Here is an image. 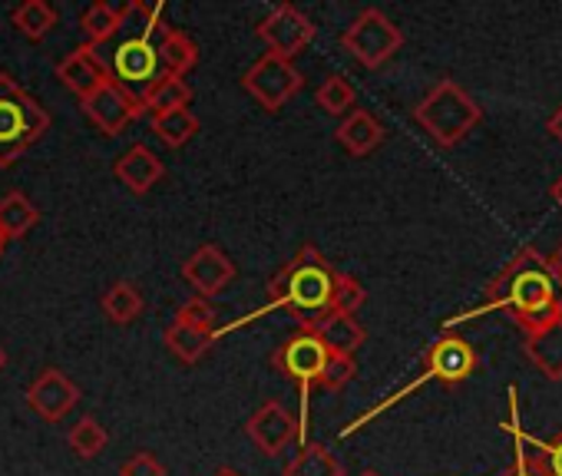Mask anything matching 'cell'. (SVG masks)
Listing matches in <instances>:
<instances>
[{"label": "cell", "mask_w": 562, "mask_h": 476, "mask_svg": "<svg viewBox=\"0 0 562 476\" xmlns=\"http://www.w3.org/2000/svg\"><path fill=\"white\" fill-rule=\"evenodd\" d=\"M182 279L195 288L199 298H215L218 292H225L235 279V262L218 249V246H202L195 249L186 262H182Z\"/></svg>", "instance_id": "obj_14"}, {"label": "cell", "mask_w": 562, "mask_h": 476, "mask_svg": "<svg viewBox=\"0 0 562 476\" xmlns=\"http://www.w3.org/2000/svg\"><path fill=\"white\" fill-rule=\"evenodd\" d=\"M4 364H8V351H4V344H0V371H4Z\"/></svg>", "instance_id": "obj_41"}, {"label": "cell", "mask_w": 562, "mask_h": 476, "mask_svg": "<svg viewBox=\"0 0 562 476\" xmlns=\"http://www.w3.org/2000/svg\"><path fill=\"white\" fill-rule=\"evenodd\" d=\"M255 34L265 41L268 54L281 57V60H292L315 41V24L295 8V4H278L258 27Z\"/></svg>", "instance_id": "obj_10"}, {"label": "cell", "mask_w": 562, "mask_h": 476, "mask_svg": "<svg viewBox=\"0 0 562 476\" xmlns=\"http://www.w3.org/2000/svg\"><path fill=\"white\" fill-rule=\"evenodd\" d=\"M67 443H70V450H74L80 460H93V456H100V453L106 450L110 433H106V427H103L93 413H83V417L70 427Z\"/></svg>", "instance_id": "obj_28"}, {"label": "cell", "mask_w": 562, "mask_h": 476, "mask_svg": "<svg viewBox=\"0 0 562 476\" xmlns=\"http://www.w3.org/2000/svg\"><path fill=\"white\" fill-rule=\"evenodd\" d=\"M305 77L292 60H281L274 54H261L245 73H241V90L268 113H278L295 93H302Z\"/></svg>", "instance_id": "obj_8"}, {"label": "cell", "mask_w": 562, "mask_h": 476, "mask_svg": "<svg viewBox=\"0 0 562 476\" xmlns=\"http://www.w3.org/2000/svg\"><path fill=\"white\" fill-rule=\"evenodd\" d=\"M335 139H338V146H341L348 156L364 159V156H371V152L384 143V126H381V120H378L374 113H368V110H351V113L341 120V126L335 129Z\"/></svg>", "instance_id": "obj_17"}, {"label": "cell", "mask_w": 562, "mask_h": 476, "mask_svg": "<svg viewBox=\"0 0 562 476\" xmlns=\"http://www.w3.org/2000/svg\"><path fill=\"white\" fill-rule=\"evenodd\" d=\"M355 100H358V93H355V87L348 83V77H341V73L328 77V80L315 90V103H318L325 113H331V116H348V113L355 110Z\"/></svg>", "instance_id": "obj_31"}, {"label": "cell", "mask_w": 562, "mask_h": 476, "mask_svg": "<svg viewBox=\"0 0 562 476\" xmlns=\"http://www.w3.org/2000/svg\"><path fill=\"white\" fill-rule=\"evenodd\" d=\"M341 47L368 70H378L384 67L401 47H404V31L378 8H368L361 11L348 31L341 34Z\"/></svg>", "instance_id": "obj_7"}, {"label": "cell", "mask_w": 562, "mask_h": 476, "mask_svg": "<svg viewBox=\"0 0 562 476\" xmlns=\"http://www.w3.org/2000/svg\"><path fill=\"white\" fill-rule=\"evenodd\" d=\"M516 446L542 469V476H562V430H559L552 440H546V443H539V440L519 433V437H516Z\"/></svg>", "instance_id": "obj_30"}, {"label": "cell", "mask_w": 562, "mask_h": 476, "mask_svg": "<svg viewBox=\"0 0 562 476\" xmlns=\"http://www.w3.org/2000/svg\"><path fill=\"white\" fill-rule=\"evenodd\" d=\"M522 351L546 381H562V321H555L536 335H526Z\"/></svg>", "instance_id": "obj_19"}, {"label": "cell", "mask_w": 562, "mask_h": 476, "mask_svg": "<svg viewBox=\"0 0 562 476\" xmlns=\"http://www.w3.org/2000/svg\"><path fill=\"white\" fill-rule=\"evenodd\" d=\"M27 404L37 417L47 423H60L77 404H80V387L57 367H44L37 381L27 387Z\"/></svg>", "instance_id": "obj_13"}, {"label": "cell", "mask_w": 562, "mask_h": 476, "mask_svg": "<svg viewBox=\"0 0 562 476\" xmlns=\"http://www.w3.org/2000/svg\"><path fill=\"white\" fill-rule=\"evenodd\" d=\"M37 222H41V208L24 192L14 189L0 199V235H4V242H11V238H24Z\"/></svg>", "instance_id": "obj_22"}, {"label": "cell", "mask_w": 562, "mask_h": 476, "mask_svg": "<svg viewBox=\"0 0 562 476\" xmlns=\"http://www.w3.org/2000/svg\"><path fill=\"white\" fill-rule=\"evenodd\" d=\"M123 27V8H113V4H90L83 14H80V31L87 37L90 47L100 50V44H110L116 37V31Z\"/></svg>", "instance_id": "obj_27"}, {"label": "cell", "mask_w": 562, "mask_h": 476, "mask_svg": "<svg viewBox=\"0 0 562 476\" xmlns=\"http://www.w3.org/2000/svg\"><path fill=\"white\" fill-rule=\"evenodd\" d=\"M199 67V44L186 31H166L159 41V70L172 77H189Z\"/></svg>", "instance_id": "obj_20"}, {"label": "cell", "mask_w": 562, "mask_h": 476, "mask_svg": "<svg viewBox=\"0 0 562 476\" xmlns=\"http://www.w3.org/2000/svg\"><path fill=\"white\" fill-rule=\"evenodd\" d=\"M162 14H166V4H143V0L123 4V27L116 31V37L123 34V41L116 44L106 67H110V77L133 93H136V87L146 90L159 77L156 37L162 41V34H166Z\"/></svg>", "instance_id": "obj_3"}, {"label": "cell", "mask_w": 562, "mask_h": 476, "mask_svg": "<svg viewBox=\"0 0 562 476\" xmlns=\"http://www.w3.org/2000/svg\"><path fill=\"white\" fill-rule=\"evenodd\" d=\"M172 321L176 325H186V328H195V331H215V308L205 298L195 295L186 305H179V311H176Z\"/></svg>", "instance_id": "obj_33"}, {"label": "cell", "mask_w": 562, "mask_h": 476, "mask_svg": "<svg viewBox=\"0 0 562 476\" xmlns=\"http://www.w3.org/2000/svg\"><path fill=\"white\" fill-rule=\"evenodd\" d=\"M11 24H14L31 44H41V41L60 24V14H57L54 4H47V0H24V4L14 8Z\"/></svg>", "instance_id": "obj_24"}, {"label": "cell", "mask_w": 562, "mask_h": 476, "mask_svg": "<svg viewBox=\"0 0 562 476\" xmlns=\"http://www.w3.org/2000/svg\"><path fill=\"white\" fill-rule=\"evenodd\" d=\"M338 279H341V272L315 246H305L268 282V288H265L268 305L265 308L289 311L292 318H299L302 331H315L328 315H335ZM251 315H258V311H251Z\"/></svg>", "instance_id": "obj_2"}, {"label": "cell", "mask_w": 562, "mask_h": 476, "mask_svg": "<svg viewBox=\"0 0 562 476\" xmlns=\"http://www.w3.org/2000/svg\"><path fill=\"white\" fill-rule=\"evenodd\" d=\"M162 344L182 361V364H199L209 348L215 344V331H195V328H186V325H169L162 331Z\"/></svg>", "instance_id": "obj_25"}, {"label": "cell", "mask_w": 562, "mask_h": 476, "mask_svg": "<svg viewBox=\"0 0 562 476\" xmlns=\"http://www.w3.org/2000/svg\"><path fill=\"white\" fill-rule=\"evenodd\" d=\"M486 311H509L513 321L522 328V335H536L562 321V298L546 272V259L536 249H519L513 262L503 269V275L493 279V285L486 288V302L460 318H450L447 328Z\"/></svg>", "instance_id": "obj_1"}, {"label": "cell", "mask_w": 562, "mask_h": 476, "mask_svg": "<svg viewBox=\"0 0 562 476\" xmlns=\"http://www.w3.org/2000/svg\"><path fill=\"white\" fill-rule=\"evenodd\" d=\"M315 335L322 338V344L331 351V354H351L355 358V351L364 344V328L358 325V318L355 315H328L318 328H315Z\"/></svg>", "instance_id": "obj_21"}, {"label": "cell", "mask_w": 562, "mask_h": 476, "mask_svg": "<svg viewBox=\"0 0 562 476\" xmlns=\"http://www.w3.org/2000/svg\"><path fill=\"white\" fill-rule=\"evenodd\" d=\"M552 202H555V205L562 208V175H559V179L552 182Z\"/></svg>", "instance_id": "obj_39"}, {"label": "cell", "mask_w": 562, "mask_h": 476, "mask_svg": "<svg viewBox=\"0 0 562 476\" xmlns=\"http://www.w3.org/2000/svg\"><path fill=\"white\" fill-rule=\"evenodd\" d=\"M546 129H549V133H552V136H555V139L562 143V106H559V110H555V113L549 116V123H546Z\"/></svg>", "instance_id": "obj_38"}, {"label": "cell", "mask_w": 562, "mask_h": 476, "mask_svg": "<svg viewBox=\"0 0 562 476\" xmlns=\"http://www.w3.org/2000/svg\"><path fill=\"white\" fill-rule=\"evenodd\" d=\"M153 133L162 139V146L182 149V146L199 133V116H195L192 110H176V113L153 116Z\"/></svg>", "instance_id": "obj_29"}, {"label": "cell", "mask_w": 562, "mask_h": 476, "mask_svg": "<svg viewBox=\"0 0 562 476\" xmlns=\"http://www.w3.org/2000/svg\"><path fill=\"white\" fill-rule=\"evenodd\" d=\"M328 348L315 331H299L289 341H281L271 354V364L281 377H289L302 390V413H299V446L308 443V407H312V387L322 381Z\"/></svg>", "instance_id": "obj_6"}, {"label": "cell", "mask_w": 562, "mask_h": 476, "mask_svg": "<svg viewBox=\"0 0 562 476\" xmlns=\"http://www.w3.org/2000/svg\"><path fill=\"white\" fill-rule=\"evenodd\" d=\"M546 272H549V279H552V285H555V292L562 298V242L546 256Z\"/></svg>", "instance_id": "obj_36"}, {"label": "cell", "mask_w": 562, "mask_h": 476, "mask_svg": "<svg viewBox=\"0 0 562 476\" xmlns=\"http://www.w3.org/2000/svg\"><path fill=\"white\" fill-rule=\"evenodd\" d=\"M361 476H381V473H374V469H364Z\"/></svg>", "instance_id": "obj_43"}, {"label": "cell", "mask_w": 562, "mask_h": 476, "mask_svg": "<svg viewBox=\"0 0 562 476\" xmlns=\"http://www.w3.org/2000/svg\"><path fill=\"white\" fill-rule=\"evenodd\" d=\"M212 476H241V473H238L235 466H218V469H215Z\"/></svg>", "instance_id": "obj_40"}, {"label": "cell", "mask_w": 562, "mask_h": 476, "mask_svg": "<svg viewBox=\"0 0 562 476\" xmlns=\"http://www.w3.org/2000/svg\"><path fill=\"white\" fill-rule=\"evenodd\" d=\"M4 246H8V242H4V235H0V256H4Z\"/></svg>", "instance_id": "obj_42"}, {"label": "cell", "mask_w": 562, "mask_h": 476, "mask_svg": "<svg viewBox=\"0 0 562 476\" xmlns=\"http://www.w3.org/2000/svg\"><path fill=\"white\" fill-rule=\"evenodd\" d=\"M476 367H480L476 351L463 338L443 335V338H437L427 348V354H424V374L420 377H424V384L427 381H440V384L453 387V384L467 381Z\"/></svg>", "instance_id": "obj_12"}, {"label": "cell", "mask_w": 562, "mask_h": 476, "mask_svg": "<svg viewBox=\"0 0 562 476\" xmlns=\"http://www.w3.org/2000/svg\"><path fill=\"white\" fill-rule=\"evenodd\" d=\"M503 476H542V469L516 446V463H513V469L509 473H503Z\"/></svg>", "instance_id": "obj_37"}, {"label": "cell", "mask_w": 562, "mask_h": 476, "mask_svg": "<svg viewBox=\"0 0 562 476\" xmlns=\"http://www.w3.org/2000/svg\"><path fill=\"white\" fill-rule=\"evenodd\" d=\"M355 374H358V361H355L351 354H328L318 384H322L325 390H341V387H348V384L355 381Z\"/></svg>", "instance_id": "obj_32"}, {"label": "cell", "mask_w": 562, "mask_h": 476, "mask_svg": "<svg viewBox=\"0 0 562 476\" xmlns=\"http://www.w3.org/2000/svg\"><path fill=\"white\" fill-rule=\"evenodd\" d=\"M245 433L265 456H281L292 443H299V417L281 400H265L248 417Z\"/></svg>", "instance_id": "obj_11"}, {"label": "cell", "mask_w": 562, "mask_h": 476, "mask_svg": "<svg viewBox=\"0 0 562 476\" xmlns=\"http://www.w3.org/2000/svg\"><path fill=\"white\" fill-rule=\"evenodd\" d=\"M57 80H60L70 93H77V97L83 100V97H90L93 90H100V87H103L106 80H113V77H110L106 57H103L97 47L83 44V47L70 50V54L57 64Z\"/></svg>", "instance_id": "obj_15"}, {"label": "cell", "mask_w": 562, "mask_h": 476, "mask_svg": "<svg viewBox=\"0 0 562 476\" xmlns=\"http://www.w3.org/2000/svg\"><path fill=\"white\" fill-rule=\"evenodd\" d=\"M139 103H143V113H149V116L189 110V103H192V87H189L182 77H172V73H162V70H159V77L139 93Z\"/></svg>", "instance_id": "obj_18"}, {"label": "cell", "mask_w": 562, "mask_h": 476, "mask_svg": "<svg viewBox=\"0 0 562 476\" xmlns=\"http://www.w3.org/2000/svg\"><path fill=\"white\" fill-rule=\"evenodd\" d=\"M113 175L133 192V195H146L156 182L166 179V162L143 143L130 146L116 162H113Z\"/></svg>", "instance_id": "obj_16"}, {"label": "cell", "mask_w": 562, "mask_h": 476, "mask_svg": "<svg viewBox=\"0 0 562 476\" xmlns=\"http://www.w3.org/2000/svg\"><path fill=\"white\" fill-rule=\"evenodd\" d=\"M483 120L480 103L450 77L437 80L427 97L414 106V123L440 146V149H453L457 143H463L473 126Z\"/></svg>", "instance_id": "obj_4"}, {"label": "cell", "mask_w": 562, "mask_h": 476, "mask_svg": "<svg viewBox=\"0 0 562 476\" xmlns=\"http://www.w3.org/2000/svg\"><path fill=\"white\" fill-rule=\"evenodd\" d=\"M120 476H166V466L156 453L149 450H139L133 456H126L120 463Z\"/></svg>", "instance_id": "obj_35"}, {"label": "cell", "mask_w": 562, "mask_h": 476, "mask_svg": "<svg viewBox=\"0 0 562 476\" xmlns=\"http://www.w3.org/2000/svg\"><path fill=\"white\" fill-rule=\"evenodd\" d=\"M285 476H345L341 460L325 443H302L295 460L285 466Z\"/></svg>", "instance_id": "obj_26"}, {"label": "cell", "mask_w": 562, "mask_h": 476, "mask_svg": "<svg viewBox=\"0 0 562 476\" xmlns=\"http://www.w3.org/2000/svg\"><path fill=\"white\" fill-rule=\"evenodd\" d=\"M100 308H103V318H106L110 325H133V321L143 315L146 302H143V292H139L133 282L123 279V282H113V285L103 292Z\"/></svg>", "instance_id": "obj_23"}, {"label": "cell", "mask_w": 562, "mask_h": 476, "mask_svg": "<svg viewBox=\"0 0 562 476\" xmlns=\"http://www.w3.org/2000/svg\"><path fill=\"white\" fill-rule=\"evenodd\" d=\"M47 129L50 113L11 73H0V169H11Z\"/></svg>", "instance_id": "obj_5"}, {"label": "cell", "mask_w": 562, "mask_h": 476, "mask_svg": "<svg viewBox=\"0 0 562 476\" xmlns=\"http://www.w3.org/2000/svg\"><path fill=\"white\" fill-rule=\"evenodd\" d=\"M364 302H368L364 285H361L358 279H351V275L341 272L338 288H335V311H338V315H355Z\"/></svg>", "instance_id": "obj_34"}, {"label": "cell", "mask_w": 562, "mask_h": 476, "mask_svg": "<svg viewBox=\"0 0 562 476\" xmlns=\"http://www.w3.org/2000/svg\"><path fill=\"white\" fill-rule=\"evenodd\" d=\"M83 116L103 133V136H120L130 123H136L143 116V103L139 93L126 90L116 80H106L100 90H93L90 97L80 100Z\"/></svg>", "instance_id": "obj_9"}]
</instances>
